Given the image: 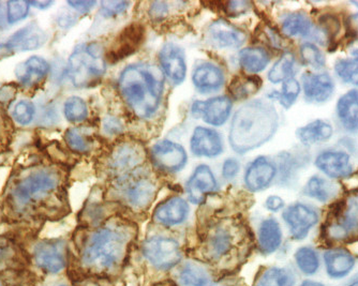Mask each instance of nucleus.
<instances>
[{
    "instance_id": "nucleus-41",
    "label": "nucleus",
    "mask_w": 358,
    "mask_h": 286,
    "mask_svg": "<svg viewBox=\"0 0 358 286\" xmlns=\"http://www.w3.org/2000/svg\"><path fill=\"white\" fill-rule=\"evenodd\" d=\"M335 71L343 82L358 86V58L338 60L335 64Z\"/></svg>"
},
{
    "instance_id": "nucleus-14",
    "label": "nucleus",
    "mask_w": 358,
    "mask_h": 286,
    "mask_svg": "<svg viewBox=\"0 0 358 286\" xmlns=\"http://www.w3.org/2000/svg\"><path fill=\"white\" fill-rule=\"evenodd\" d=\"M232 110V101L229 96H221L206 102H195L192 112L194 116L202 117L211 126H222Z\"/></svg>"
},
{
    "instance_id": "nucleus-27",
    "label": "nucleus",
    "mask_w": 358,
    "mask_h": 286,
    "mask_svg": "<svg viewBox=\"0 0 358 286\" xmlns=\"http://www.w3.org/2000/svg\"><path fill=\"white\" fill-rule=\"evenodd\" d=\"M124 199L134 208H145L152 203L155 196L154 183L146 178H136L128 181L124 188Z\"/></svg>"
},
{
    "instance_id": "nucleus-16",
    "label": "nucleus",
    "mask_w": 358,
    "mask_h": 286,
    "mask_svg": "<svg viewBox=\"0 0 358 286\" xmlns=\"http://www.w3.org/2000/svg\"><path fill=\"white\" fill-rule=\"evenodd\" d=\"M162 70L175 85L182 84L186 78L187 64L182 48L174 43H168L160 52Z\"/></svg>"
},
{
    "instance_id": "nucleus-18",
    "label": "nucleus",
    "mask_w": 358,
    "mask_h": 286,
    "mask_svg": "<svg viewBox=\"0 0 358 286\" xmlns=\"http://www.w3.org/2000/svg\"><path fill=\"white\" fill-rule=\"evenodd\" d=\"M190 147L195 156L214 158L222 152V138L213 129L198 127L193 132Z\"/></svg>"
},
{
    "instance_id": "nucleus-36",
    "label": "nucleus",
    "mask_w": 358,
    "mask_h": 286,
    "mask_svg": "<svg viewBox=\"0 0 358 286\" xmlns=\"http://www.w3.org/2000/svg\"><path fill=\"white\" fill-rule=\"evenodd\" d=\"M295 73V57L293 54L287 52L280 59L273 64L268 73V80L273 84L285 82L293 78Z\"/></svg>"
},
{
    "instance_id": "nucleus-28",
    "label": "nucleus",
    "mask_w": 358,
    "mask_h": 286,
    "mask_svg": "<svg viewBox=\"0 0 358 286\" xmlns=\"http://www.w3.org/2000/svg\"><path fill=\"white\" fill-rule=\"evenodd\" d=\"M259 250L264 255H271L277 251L282 243V231L278 221L269 217L259 225L257 234Z\"/></svg>"
},
{
    "instance_id": "nucleus-20",
    "label": "nucleus",
    "mask_w": 358,
    "mask_h": 286,
    "mask_svg": "<svg viewBox=\"0 0 358 286\" xmlns=\"http://www.w3.org/2000/svg\"><path fill=\"white\" fill-rule=\"evenodd\" d=\"M144 37V29L140 25H131L122 30L115 40L108 57L112 62H120L124 58L131 55L138 50Z\"/></svg>"
},
{
    "instance_id": "nucleus-32",
    "label": "nucleus",
    "mask_w": 358,
    "mask_h": 286,
    "mask_svg": "<svg viewBox=\"0 0 358 286\" xmlns=\"http://www.w3.org/2000/svg\"><path fill=\"white\" fill-rule=\"evenodd\" d=\"M178 279L184 286H211L214 284L208 271L194 263L184 266L179 271Z\"/></svg>"
},
{
    "instance_id": "nucleus-9",
    "label": "nucleus",
    "mask_w": 358,
    "mask_h": 286,
    "mask_svg": "<svg viewBox=\"0 0 358 286\" xmlns=\"http://www.w3.org/2000/svg\"><path fill=\"white\" fill-rule=\"evenodd\" d=\"M38 267L48 273H58L67 267L68 247L64 241H44L34 250Z\"/></svg>"
},
{
    "instance_id": "nucleus-22",
    "label": "nucleus",
    "mask_w": 358,
    "mask_h": 286,
    "mask_svg": "<svg viewBox=\"0 0 358 286\" xmlns=\"http://www.w3.org/2000/svg\"><path fill=\"white\" fill-rule=\"evenodd\" d=\"M303 92L309 102L322 103L333 96L335 84L327 73H306L303 76Z\"/></svg>"
},
{
    "instance_id": "nucleus-35",
    "label": "nucleus",
    "mask_w": 358,
    "mask_h": 286,
    "mask_svg": "<svg viewBox=\"0 0 358 286\" xmlns=\"http://www.w3.org/2000/svg\"><path fill=\"white\" fill-rule=\"evenodd\" d=\"M262 82L257 76H237L230 85V94L236 100H243L259 92Z\"/></svg>"
},
{
    "instance_id": "nucleus-1",
    "label": "nucleus",
    "mask_w": 358,
    "mask_h": 286,
    "mask_svg": "<svg viewBox=\"0 0 358 286\" xmlns=\"http://www.w3.org/2000/svg\"><path fill=\"white\" fill-rule=\"evenodd\" d=\"M132 237L131 229L122 223L100 227L86 241L80 253V262L92 273L112 275L124 264Z\"/></svg>"
},
{
    "instance_id": "nucleus-59",
    "label": "nucleus",
    "mask_w": 358,
    "mask_h": 286,
    "mask_svg": "<svg viewBox=\"0 0 358 286\" xmlns=\"http://www.w3.org/2000/svg\"><path fill=\"white\" fill-rule=\"evenodd\" d=\"M0 286H8V285H5V284H0Z\"/></svg>"
},
{
    "instance_id": "nucleus-49",
    "label": "nucleus",
    "mask_w": 358,
    "mask_h": 286,
    "mask_svg": "<svg viewBox=\"0 0 358 286\" xmlns=\"http://www.w3.org/2000/svg\"><path fill=\"white\" fill-rule=\"evenodd\" d=\"M227 11L232 15H238V14L243 13L248 10L249 3L246 1H230L227 3Z\"/></svg>"
},
{
    "instance_id": "nucleus-57",
    "label": "nucleus",
    "mask_w": 358,
    "mask_h": 286,
    "mask_svg": "<svg viewBox=\"0 0 358 286\" xmlns=\"http://www.w3.org/2000/svg\"><path fill=\"white\" fill-rule=\"evenodd\" d=\"M350 286H358V280H357V281L354 282V283L351 284V285H350Z\"/></svg>"
},
{
    "instance_id": "nucleus-52",
    "label": "nucleus",
    "mask_w": 358,
    "mask_h": 286,
    "mask_svg": "<svg viewBox=\"0 0 358 286\" xmlns=\"http://www.w3.org/2000/svg\"><path fill=\"white\" fill-rule=\"evenodd\" d=\"M68 5L76 9V11L86 13L96 6V1H68Z\"/></svg>"
},
{
    "instance_id": "nucleus-55",
    "label": "nucleus",
    "mask_w": 358,
    "mask_h": 286,
    "mask_svg": "<svg viewBox=\"0 0 358 286\" xmlns=\"http://www.w3.org/2000/svg\"><path fill=\"white\" fill-rule=\"evenodd\" d=\"M299 286H324L323 284L320 283V282L315 281H305L301 283V285Z\"/></svg>"
},
{
    "instance_id": "nucleus-53",
    "label": "nucleus",
    "mask_w": 358,
    "mask_h": 286,
    "mask_svg": "<svg viewBox=\"0 0 358 286\" xmlns=\"http://www.w3.org/2000/svg\"><path fill=\"white\" fill-rule=\"evenodd\" d=\"M104 129L110 133L120 132L122 126L116 120H108L104 124Z\"/></svg>"
},
{
    "instance_id": "nucleus-38",
    "label": "nucleus",
    "mask_w": 358,
    "mask_h": 286,
    "mask_svg": "<svg viewBox=\"0 0 358 286\" xmlns=\"http://www.w3.org/2000/svg\"><path fill=\"white\" fill-rule=\"evenodd\" d=\"M306 194L320 201H327L334 194L333 183L320 176L309 179L305 189Z\"/></svg>"
},
{
    "instance_id": "nucleus-10",
    "label": "nucleus",
    "mask_w": 358,
    "mask_h": 286,
    "mask_svg": "<svg viewBox=\"0 0 358 286\" xmlns=\"http://www.w3.org/2000/svg\"><path fill=\"white\" fill-rule=\"evenodd\" d=\"M46 39L48 37L44 30L37 24L30 23L0 44V52L9 54L38 50L45 43Z\"/></svg>"
},
{
    "instance_id": "nucleus-25",
    "label": "nucleus",
    "mask_w": 358,
    "mask_h": 286,
    "mask_svg": "<svg viewBox=\"0 0 358 286\" xmlns=\"http://www.w3.org/2000/svg\"><path fill=\"white\" fill-rule=\"evenodd\" d=\"M192 80L196 90L200 92H213L222 87L224 74L216 64L203 62L193 71Z\"/></svg>"
},
{
    "instance_id": "nucleus-3",
    "label": "nucleus",
    "mask_w": 358,
    "mask_h": 286,
    "mask_svg": "<svg viewBox=\"0 0 358 286\" xmlns=\"http://www.w3.org/2000/svg\"><path fill=\"white\" fill-rule=\"evenodd\" d=\"M162 71L152 64L127 66L120 78V90L129 108L140 118H150L160 106L164 94Z\"/></svg>"
},
{
    "instance_id": "nucleus-2",
    "label": "nucleus",
    "mask_w": 358,
    "mask_h": 286,
    "mask_svg": "<svg viewBox=\"0 0 358 286\" xmlns=\"http://www.w3.org/2000/svg\"><path fill=\"white\" fill-rule=\"evenodd\" d=\"M278 126L275 108L263 100L241 106L231 124L230 143L238 154H245L271 140Z\"/></svg>"
},
{
    "instance_id": "nucleus-33",
    "label": "nucleus",
    "mask_w": 358,
    "mask_h": 286,
    "mask_svg": "<svg viewBox=\"0 0 358 286\" xmlns=\"http://www.w3.org/2000/svg\"><path fill=\"white\" fill-rule=\"evenodd\" d=\"M313 23L307 16L301 13H292L282 21V31L289 37H306L310 35Z\"/></svg>"
},
{
    "instance_id": "nucleus-45",
    "label": "nucleus",
    "mask_w": 358,
    "mask_h": 286,
    "mask_svg": "<svg viewBox=\"0 0 358 286\" xmlns=\"http://www.w3.org/2000/svg\"><path fill=\"white\" fill-rule=\"evenodd\" d=\"M30 5L27 1H9L7 3V21L9 24H16L23 21L29 13Z\"/></svg>"
},
{
    "instance_id": "nucleus-50",
    "label": "nucleus",
    "mask_w": 358,
    "mask_h": 286,
    "mask_svg": "<svg viewBox=\"0 0 358 286\" xmlns=\"http://www.w3.org/2000/svg\"><path fill=\"white\" fill-rule=\"evenodd\" d=\"M265 206H266V208L268 209L269 211L277 213V211L281 210V209L285 207V201H283L281 197L273 195V196H269L268 199H266Z\"/></svg>"
},
{
    "instance_id": "nucleus-15",
    "label": "nucleus",
    "mask_w": 358,
    "mask_h": 286,
    "mask_svg": "<svg viewBox=\"0 0 358 286\" xmlns=\"http://www.w3.org/2000/svg\"><path fill=\"white\" fill-rule=\"evenodd\" d=\"M209 41L219 48H234L243 45L246 41V34L224 20H218L208 27Z\"/></svg>"
},
{
    "instance_id": "nucleus-23",
    "label": "nucleus",
    "mask_w": 358,
    "mask_h": 286,
    "mask_svg": "<svg viewBox=\"0 0 358 286\" xmlns=\"http://www.w3.org/2000/svg\"><path fill=\"white\" fill-rule=\"evenodd\" d=\"M188 203L182 197H173L157 207L154 217L159 224L174 227L182 224L188 217Z\"/></svg>"
},
{
    "instance_id": "nucleus-7",
    "label": "nucleus",
    "mask_w": 358,
    "mask_h": 286,
    "mask_svg": "<svg viewBox=\"0 0 358 286\" xmlns=\"http://www.w3.org/2000/svg\"><path fill=\"white\" fill-rule=\"evenodd\" d=\"M327 235L334 241H343L358 235V190L352 191L340 203L327 224Z\"/></svg>"
},
{
    "instance_id": "nucleus-11",
    "label": "nucleus",
    "mask_w": 358,
    "mask_h": 286,
    "mask_svg": "<svg viewBox=\"0 0 358 286\" xmlns=\"http://www.w3.org/2000/svg\"><path fill=\"white\" fill-rule=\"evenodd\" d=\"M283 219L289 225L293 238L301 241L306 238L310 229L317 224L319 215L307 205L295 204L285 209Z\"/></svg>"
},
{
    "instance_id": "nucleus-40",
    "label": "nucleus",
    "mask_w": 358,
    "mask_h": 286,
    "mask_svg": "<svg viewBox=\"0 0 358 286\" xmlns=\"http://www.w3.org/2000/svg\"><path fill=\"white\" fill-rule=\"evenodd\" d=\"M64 138L68 146L78 154H86L92 148L90 138L87 133L82 129H70L64 134Z\"/></svg>"
},
{
    "instance_id": "nucleus-26",
    "label": "nucleus",
    "mask_w": 358,
    "mask_h": 286,
    "mask_svg": "<svg viewBox=\"0 0 358 286\" xmlns=\"http://www.w3.org/2000/svg\"><path fill=\"white\" fill-rule=\"evenodd\" d=\"M324 263L331 279H343L353 271L355 259L348 250L336 248L325 252Z\"/></svg>"
},
{
    "instance_id": "nucleus-31",
    "label": "nucleus",
    "mask_w": 358,
    "mask_h": 286,
    "mask_svg": "<svg viewBox=\"0 0 358 286\" xmlns=\"http://www.w3.org/2000/svg\"><path fill=\"white\" fill-rule=\"evenodd\" d=\"M241 68L249 73L263 71L269 62V55L262 48H247L239 53Z\"/></svg>"
},
{
    "instance_id": "nucleus-13",
    "label": "nucleus",
    "mask_w": 358,
    "mask_h": 286,
    "mask_svg": "<svg viewBox=\"0 0 358 286\" xmlns=\"http://www.w3.org/2000/svg\"><path fill=\"white\" fill-rule=\"evenodd\" d=\"M145 161V151L136 143L127 142L118 145L110 157V167L116 174H127Z\"/></svg>"
},
{
    "instance_id": "nucleus-58",
    "label": "nucleus",
    "mask_w": 358,
    "mask_h": 286,
    "mask_svg": "<svg viewBox=\"0 0 358 286\" xmlns=\"http://www.w3.org/2000/svg\"><path fill=\"white\" fill-rule=\"evenodd\" d=\"M353 5H355L356 7H358V1H355V3H353Z\"/></svg>"
},
{
    "instance_id": "nucleus-37",
    "label": "nucleus",
    "mask_w": 358,
    "mask_h": 286,
    "mask_svg": "<svg viewBox=\"0 0 358 286\" xmlns=\"http://www.w3.org/2000/svg\"><path fill=\"white\" fill-rule=\"evenodd\" d=\"M295 262L299 271L305 275H315L319 271V255L313 248L303 247L297 250L295 253Z\"/></svg>"
},
{
    "instance_id": "nucleus-34",
    "label": "nucleus",
    "mask_w": 358,
    "mask_h": 286,
    "mask_svg": "<svg viewBox=\"0 0 358 286\" xmlns=\"http://www.w3.org/2000/svg\"><path fill=\"white\" fill-rule=\"evenodd\" d=\"M295 277L287 268L273 267L259 276L255 286H294Z\"/></svg>"
},
{
    "instance_id": "nucleus-51",
    "label": "nucleus",
    "mask_w": 358,
    "mask_h": 286,
    "mask_svg": "<svg viewBox=\"0 0 358 286\" xmlns=\"http://www.w3.org/2000/svg\"><path fill=\"white\" fill-rule=\"evenodd\" d=\"M168 3L158 1V3H152V8H150V14L155 19H161L168 13Z\"/></svg>"
},
{
    "instance_id": "nucleus-12",
    "label": "nucleus",
    "mask_w": 358,
    "mask_h": 286,
    "mask_svg": "<svg viewBox=\"0 0 358 286\" xmlns=\"http://www.w3.org/2000/svg\"><path fill=\"white\" fill-rule=\"evenodd\" d=\"M152 157L157 166L170 173L182 170L188 161L184 147L170 141H162L155 145L152 147Z\"/></svg>"
},
{
    "instance_id": "nucleus-17",
    "label": "nucleus",
    "mask_w": 358,
    "mask_h": 286,
    "mask_svg": "<svg viewBox=\"0 0 358 286\" xmlns=\"http://www.w3.org/2000/svg\"><path fill=\"white\" fill-rule=\"evenodd\" d=\"M217 189L218 183L207 165L196 167L187 183V194L193 204H201L206 195L215 192Z\"/></svg>"
},
{
    "instance_id": "nucleus-6",
    "label": "nucleus",
    "mask_w": 358,
    "mask_h": 286,
    "mask_svg": "<svg viewBox=\"0 0 358 286\" xmlns=\"http://www.w3.org/2000/svg\"><path fill=\"white\" fill-rule=\"evenodd\" d=\"M236 227L229 223L218 224L207 234L203 255L205 261L213 264H231L239 255V234Z\"/></svg>"
},
{
    "instance_id": "nucleus-8",
    "label": "nucleus",
    "mask_w": 358,
    "mask_h": 286,
    "mask_svg": "<svg viewBox=\"0 0 358 286\" xmlns=\"http://www.w3.org/2000/svg\"><path fill=\"white\" fill-rule=\"evenodd\" d=\"M142 252L150 265L161 271L175 267L182 257L179 243L174 239L164 236L150 237L145 241Z\"/></svg>"
},
{
    "instance_id": "nucleus-24",
    "label": "nucleus",
    "mask_w": 358,
    "mask_h": 286,
    "mask_svg": "<svg viewBox=\"0 0 358 286\" xmlns=\"http://www.w3.org/2000/svg\"><path fill=\"white\" fill-rule=\"evenodd\" d=\"M51 66L44 58L31 56L26 62L16 66L15 76L22 85L34 87L48 76Z\"/></svg>"
},
{
    "instance_id": "nucleus-54",
    "label": "nucleus",
    "mask_w": 358,
    "mask_h": 286,
    "mask_svg": "<svg viewBox=\"0 0 358 286\" xmlns=\"http://www.w3.org/2000/svg\"><path fill=\"white\" fill-rule=\"evenodd\" d=\"M53 1H32L29 3L30 7H36L40 10L48 9V7H51L53 5Z\"/></svg>"
},
{
    "instance_id": "nucleus-42",
    "label": "nucleus",
    "mask_w": 358,
    "mask_h": 286,
    "mask_svg": "<svg viewBox=\"0 0 358 286\" xmlns=\"http://www.w3.org/2000/svg\"><path fill=\"white\" fill-rule=\"evenodd\" d=\"M36 114L35 104L29 100H21L14 106L12 117L21 126L31 124Z\"/></svg>"
},
{
    "instance_id": "nucleus-5",
    "label": "nucleus",
    "mask_w": 358,
    "mask_h": 286,
    "mask_svg": "<svg viewBox=\"0 0 358 286\" xmlns=\"http://www.w3.org/2000/svg\"><path fill=\"white\" fill-rule=\"evenodd\" d=\"M106 72L103 50L96 43L78 46L68 62V76L76 87H92Z\"/></svg>"
},
{
    "instance_id": "nucleus-19",
    "label": "nucleus",
    "mask_w": 358,
    "mask_h": 286,
    "mask_svg": "<svg viewBox=\"0 0 358 286\" xmlns=\"http://www.w3.org/2000/svg\"><path fill=\"white\" fill-rule=\"evenodd\" d=\"M315 165L331 178H345L352 174L350 156L343 151L327 150L317 156Z\"/></svg>"
},
{
    "instance_id": "nucleus-21",
    "label": "nucleus",
    "mask_w": 358,
    "mask_h": 286,
    "mask_svg": "<svg viewBox=\"0 0 358 286\" xmlns=\"http://www.w3.org/2000/svg\"><path fill=\"white\" fill-rule=\"evenodd\" d=\"M277 174L275 164L264 157H259L251 163L245 175L247 188L252 192L262 191L271 185Z\"/></svg>"
},
{
    "instance_id": "nucleus-56",
    "label": "nucleus",
    "mask_w": 358,
    "mask_h": 286,
    "mask_svg": "<svg viewBox=\"0 0 358 286\" xmlns=\"http://www.w3.org/2000/svg\"><path fill=\"white\" fill-rule=\"evenodd\" d=\"M351 23L358 30V13L351 16Z\"/></svg>"
},
{
    "instance_id": "nucleus-29",
    "label": "nucleus",
    "mask_w": 358,
    "mask_h": 286,
    "mask_svg": "<svg viewBox=\"0 0 358 286\" xmlns=\"http://www.w3.org/2000/svg\"><path fill=\"white\" fill-rule=\"evenodd\" d=\"M337 114L347 130L358 132V90H351L339 99Z\"/></svg>"
},
{
    "instance_id": "nucleus-47",
    "label": "nucleus",
    "mask_w": 358,
    "mask_h": 286,
    "mask_svg": "<svg viewBox=\"0 0 358 286\" xmlns=\"http://www.w3.org/2000/svg\"><path fill=\"white\" fill-rule=\"evenodd\" d=\"M130 3L128 1H102L101 12L104 16L112 17L126 11Z\"/></svg>"
},
{
    "instance_id": "nucleus-60",
    "label": "nucleus",
    "mask_w": 358,
    "mask_h": 286,
    "mask_svg": "<svg viewBox=\"0 0 358 286\" xmlns=\"http://www.w3.org/2000/svg\"><path fill=\"white\" fill-rule=\"evenodd\" d=\"M60 286H66V285H60Z\"/></svg>"
},
{
    "instance_id": "nucleus-46",
    "label": "nucleus",
    "mask_w": 358,
    "mask_h": 286,
    "mask_svg": "<svg viewBox=\"0 0 358 286\" xmlns=\"http://www.w3.org/2000/svg\"><path fill=\"white\" fill-rule=\"evenodd\" d=\"M301 92V85L296 78H291L283 82L281 90L280 102L285 108H289L299 98Z\"/></svg>"
},
{
    "instance_id": "nucleus-4",
    "label": "nucleus",
    "mask_w": 358,
    "mask_h": 286,
    "mask_svg": "<svg viewBox=\"0 0 358 286\" xmlns=\"http://www.w3.org/2000/svg\"><path fill=\"white\" fill-rule=\"evenodd\" d=\"M60 174L52 169H39L26 175L12 189L14 206L25 209L51 197L59 189Z\"/></svg>"
},
{
    "instance_id": "nucleus-39",
    "label": "nucleus",
    "mask_w": 358,
    "mask_h": 286,
    "mask_svg": "<svg viewBox=\"0 0 358 286\" xmlns=\"http://www.w3.org/2000/svg\"><path fill=\"white\" fill-rule=\"evenodd\" d=\"M64 113L68 122H84L88 116L87 104L80 96H70L64 102Z\"/></svg>"
},
{
    "instance_id": "nucleus-30",
    "label": "nucleus",
    "mask_w": 358,
    "mask_h": 286,
    "mask_svg": "<svg viewBox=\"0 0 358 286\" xmlns=\"http://www.w3.org/2000/svg\"><path fill=\"white\" fill-rule=\"evenodd\" d=\"M333 134V127L329 122L320 120L308 124L307 126L299 129L297 132L299 140L306 145H313L331 140Z\"/></svg>"
},
{
    "instance_id": "nucleus-48",
    "label": "nucleus",
    "mask_w": 358,
    "mask_h": 286,
    "mask_svg": "<svg viewBox=\"0 0 358 286\" xmlns=\"http://www.w3.org/2000/svg\"><path fill=\"white\" fill-rule=\"evenodd\" d=\"M239 163L235 159H229L225 161L222 167L223 177L227 179H232L238 174Z\"/></svg>"
},
{
    "instance_id": "nucleus-44",
    "label": "nucleus",
    "mask_w": 358,
    "mask_h": 286,
    "mask_svg": "<svg viewBox=\"0 0 358 286\" xmlns=\"http://www.w3.org/2000/svg\"><path fill=\"white\" fill-rule=\"evenodd\" d=\"M17 262L15 245L7 239L0 238V271L11 268Z\"/></svg>"
},
{
    "instance_id": "nucleus-43",
    "label": "nucleus",
    "mask_w": 358,
    "mask_h": 286,
    "mask_svg": "<svg viewBox=\"0 0 358 286\" xmlns=\"http://www.w3.org/2000/svg\"><path fill=\"white\" fill-rule=\"evenodd\" d=\"M301 59L313 66L315 69H321L325 66V58L321 50H319L317 45L313 43H303L301 46Z\"/></svg>"
}]
</instances>
